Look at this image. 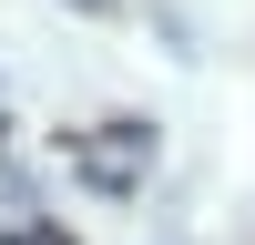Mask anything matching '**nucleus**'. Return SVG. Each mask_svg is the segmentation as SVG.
<instances>
[{"mask_svg": "<svg viewBox=\"0 0 255 245\" xmlns=\"http://www.w3.org/2000/svg\"><path fill=\"white\" fill-rule=\"evenodd\" d=\"M72 10H92V20H102V10H113V0H72Z\"/></svg>", "mask_w": 255, "mask_h": 245, "instance_id": "nucleus-1", "label": "nucleus"}]
</instances>
